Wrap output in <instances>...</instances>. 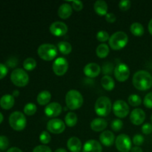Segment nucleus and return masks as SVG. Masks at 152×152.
Segmentation results:
<instances>
[{"label": "nucleus", "instance_id": "4be33fe9", "mask_svg": "<svg viewBox=\"0 0 152 152\" xmlns=\"http://www.w3.org/2000/svg\"><path fill=\"white\" fill-rule=\"evenodd\" d=\"M15 102L14 96L11 94H5L0 99V106L5 110L12 108Z\"/></svg>", "mask_w": 152, "mask_h": 152}, {"label": "nucleus", "instance_id": "bb28decb", "mask_svg": "<svg viewBox=\"0 0 152 152\" xmlns=\"http://www.w3.org/2000/svg\"><path fill=\"white\" fill-rule=\"evenodd\" d=\"M130 31L135 37H142L144 34V28L140 22H134L130 27Z\"/></svg>", "mask_w": 152, "mask_h": 152}, {"label": "nucleus", "instance_id": "6e6552de", "mask_svg": "<svg viewBox=\"0 0 152 152\" xmlns=\"http://www.w3.org/2000/svg\"><path fill=\"white\" fill-rule=\"evenodd\" d=\"M116 148L120 152H129L132 150V140L125 134L118 135L115 140Z\"/></svg>", "mask_w": 152, "mask_h": 152}, {"label": "nucleus", "instance_id": "72a5a7b5", "mask_svg": "<svg viewBox=\"0 0 152 152\" xmlns=\"http://www.w3.org/2000/svg\"><path fill=\"white\" fill-rule=\"evenodd\" d=\"M123 127V123L120 119L114 120L111 123V128L114 132H120Z\"/></svg>", "mask_w": 152, "mask_h": 152}, {"label": "nucleus", "instance_id": "603ef678", "mask_svg": "<svg viewBox=\"0 0 152 152\" xmlns=\"http://www.w3.org/2000/svg\"><path fill=\"white\" fill-rule=\"evenodd\" d=\"M54 152H68V151H67L65 148H58V149H56Z\"/></svg>", "mask_w": 152, "mask_h": 152}, {"label": "nucleus", "instance_id": "7ed1b4c3", "mask_svg": "<svg viewBox=\"0 0 152 152\" xmlns=\"http://www.w3.org/2000/svg\"><path fill=\"white\" fill-rule=\"evenodd\" d=\"M111 101L108 96H102L96 99L94 105V111L99 117H106L112 110Z\"/></svg>", "mask_w": 152, "mask_h": 152}, {"label": "nucleus", "instance_id": "8fccbe9b", "mask_svg": "<svg viewBox=\"0 0 152 152\" xmlns=\"http://www.w3.org/2000/svg\"><path fill=\"white\" fill-rule=\"evenodd\" d=\"M148 31H149L150 34L152 35V19L150 20L149 23H148Z\"/></svg>", "mask_w": 152, "mask_h": 152}, {"label": "nucleus", "instance_id": "39448f33", "mask_svg": "<svg viewBox=\"0 0 152 152\" xmlns=\"http://www.w3.org/2000/svg\"><path fill=\"white\" fill-rule=\"evenodd\" d=\"M57 47L48 43L39 45L37 50L39 56L45 61H51L54 59L57 55Z\"/></svg>", "mask_w": 152, "mask_h": 152}, {"label": "nucleus", "instance_id": "b1692460", "mask_svg": "<svg viewBox=\"0 0 152 152\" xmlns=\"http://www.w3.org/2000/svg\"><path fill=\"white\" fill-rule=\"evenodd\" d=\"M101 85L105 90L108 91H112L115 87V83H114V79L111 76L108 75H105L102 77Z\"/></svg>", "mask_w": 152, "mask_h": 152}, {"label": "nucleus", "instance_id": "6e6d98bb", "mask_svg": "<svg viewBox=\"0 0 152 152\" xmlns=\"http://www.w3.org/2000/svg\"><path fill=\"white\" fill-rule=\"evenodd\" d=\"M0 152H1V151H0Z\"/></svg>", "mask_w": 152, "mask_h": 152}, {"label": "nucleus", "instance_id": "49530a36", "mask_svg": "<svg viewBox=\"0 0 152 152\" xmlns=\"http://www.w3.org/2000/svg\"><path fill=\"white\" fill-rule=\"evenodd\" d=\"M7 152H23L20 148H17V147H12V148H9Z\"/></svg>", "mask_w": 152, "mask_h": 152}, {"label": "nucleus", "instance_id": "f8f14e48", "mask_svg": "<svg viewBox=\"0 0 152 152\" xmlns=\"http://www.w3.org/2000/svg\"><path fill=\"white\" fill-rule=\"evenodd\" d=\"M47 129L54 134L62 133L65 129V123L60 119H51L47 123Z\"/></svg>", "mask_w": 152, "mask_h": 152}, {"label": "nucleus", "instance_id": "1a4fd4ad", "mask_svg": "<svg viewBox=\"0 0 152 152\" xmlns=\"http://www.w3.org/2000/svg\"><path fill=\"white\" fill-rule=\"evenodd\" d=\"M114 115L118 118H124L129 114L130 108L126 102L122 99H118L114 102L112 106Z\"/></svg>", "mask_w": 152, "mask_h": 152}, {"label": "nucleus", "instance_id": "a19ab883", "mask_svg": "<svg viewBox=\"0 0 152 152\" xmlns=\"http://www.w3.org/2000/svg\"><path fill=\"white\" fill-rule=\"evenodd\" d=\"M33 152H52L50 147L45 145H37L33 149Z\"/></svg>", "mask_w": 152, "mask_h": 152}, {"label": "nucleus", "instance_id": "0eeeda50", "mask_svg": "<svg viewBox=\"0 0 152 152\" xmlns=\"http://www.w3.org/2000/svg\"><path fill=\"white\" fill-rule=\"evenodd\" d=\"M10 80L18 87H24L29 82V76L28 73L22 68H16L12 71L10 74Z\"/></svg>", "mask_w": 152, "mask_h": 152}, {"label": "nucleus", "instance_id": "f3484780", "mask_svg": "<svg viewBox=\"0 0 152 152\" xmlns=\"http://www.w3.org/2000/svg\"><path fill=\"white\" fill-rule=\"evenodd\" d=\"M102 147L99 142L95 140L86 141L83 147V152H102Z\"/></svg>", "mask_w": 152, "mask_h": 152}, {"label": "nucleus", "instance_id": "c756f323", "mask_svg": "<svg viewBox=\"0 0 152 152\" xmlns=\"http://www.w3.org/2000/svg\"><path fill=\"white\" fill-rule=\"evenodd\" d=\"M23 67L28 71H33L37 67V61L34 58H27L23 62Z\"/></svg>", "mask_w": 152, "mask_h": 152}, {"label": "nucleus", "instance_id": "2f4dec72", "mask_svg": "<svg viewBox=\"0 0 152 152\" xmlns=\"http://www.w3.org/2000/svg\"><path fill=\"white\" fill-rule=\"evenodd\" d=\"M37 105L34 103L32 102H30V103L26 104L24 107V113H25L26 115L28 116H32L34 114H35V113L37 112Z\"/></svg>", "mask_w": 152, "mask_h": 152}, {"label": "nucleus", "instance_id": "58836bf2", "mask_svg": "<svg viewBox=\"0 0 152 152\" xmlns=\"http://www.w3.org/2000/svg\"><path fill=\"white\" fill-rule=\"evenodd\" d=\"M143 103L146 108H152V92H149L145 95L143 99Z\"/></svg>", "mask_w": 152, "mask_h": 152}, {"label": "nucleus", "instance_id": "dca6fc26", "mask_svg": "<svg viewBox=\"0 0 152 152\" xmlns=\"http://www.w3.org/2000/svg\"><path fill=\"white\" fill-rule=\"evenodd\" d=\"M84 74L86 77H90V78H95L98 77L100 74L101 68L98 64L94 63V62H91V63L87 64L85 66Z\"/></svg>", "mask_w": 152, "mask_h": 152}, {"label": "nucleus", "instance_id": "f03ea898", "mask_svg": "<svg viewBox=\"0 0 152 152\" xmlns=\"http://www.w3.org/2000/svg\"><path fill=\"white\" fill-rule=\"evenodd\" d=\"M65 103L68 108L71 110L79 109L83 104V96L77 90H70L65 95Z\"/></svg>", "mask_w": 152, "mask_h": 152}, {"label": "nucleus", "instance_id": "393cba45", "mask_svg": "<svg viewBox=\"0 0 152 152\" xmlns=\"http://www.w3.org/2000/svg\"><path fill=\"white\" fill-rule=\"evenodd\" d=\"M51 99V94L48 91H42L37 95V102L40 105H45L49 103Z\"/></svg>", "mask_w": 152, "mask_h": 152}, {"label": "nucleus", "instance_id": "9b49d317", "mask_svg": "<svg viewBox=\"0 0 152 152\" xmlns=\"http://www.w3.org/2000/svg\"><path fill=\"white\" fill-rule=\"evenodd\" d=\"M52 69L57 76H63L68 71V62L64 57H58L53 61Z\"/></svg>", "mask_w": 152, "mask_h": 152}, {"label": "nucleus", "instance_id": "cd10ccee", "mask_svg": "<svg viewBox=\"0 0 152 152\" xmlns=\"http://www.w3.org/2000/svg\"><path fill=\"white\" fill-rule=\"evenodd\" d=\"M78 120L77 115L74 112H68L65 117V123L68 127H74Z\"/></svg>", "mask_w": 152, "mask_h": 152}, {"label": "nucleus", "instance_id": "7c9ffc66", "mask_svg": "<svg viewBox=\"0 0 152 152\" xmlns=\"http://www.w3.org/2000/svg\"><path fill=\"white\" fill-rule=\"evenodd\" d=\"M128 101H129V103L130 104V105L133 107L139 106L142 103V99H141L140 96L137 94H131L128 98Z\"/></svg>", "mask_w": 152, "mask_h": 152}, {"label": "nucleus", "instance_id": "3c124183", "mask_svg": "<svg viewBox=\"0 0 152 152\" xmlns=\"http://www.w3.org/2000/svg\"><path fill=\"white\" fill-rule=\"evenodd\" d=\"M13 96H18L19 95V91L18 90H15V91H13Z\"/></svg>", "mask_w": 152, "mask_h": 152}, {"label": "nucleus", "instance_id": "a211bd4d", "mask_svg": "<svg viewBox=\"0 0 152 152\" xmlns=\"http://www.w3.org/2000/svg\"><path fill=\"white\" fill-rule=\"evenodd\" d=\"M99 141L105 146H111L115 141L114 133L111 131H104L99 135Z\"/></svg>", "mask_w": 152, "mask_h": 152}, {"label": "nucleus", "instance_id": "423d86ee", "mask_svg": "<svg viewBox=\"0 0 152 152\" xmlns=\"http://www.w3.org/2000/svg\"><path fill=\"white\" fill-rule=\"evenodd\" d=\"M9 123L13 130L20 132L26 127V117L23 113L20 111H14L9 117Z\"/></svg>", "mask_w": 152, "mask_h": 152}, {"label": "nucleus", "instance_id": "79ce46f5", "mask_svg": "<svg viewBox=\"0 0 152 152\" xmlns=\"http://www.w3.org/2000/svg\"><path fill=\"white\" fill-rule=\"evenodd\" d=\"M72 8L76 11H80L83 8V3L81 1H73L71 3Z\"/></svg>", "mask_w": 152, "mask_h": 152}, {"label": "nucleus", "instance_id": "5701e85b", "mask_svg": "<svg viewBox=\"0 0 152 152\" xmlns=\"http://www.w3.org/2000/svg\"><path fill=\"white\" fill-rule=\"evenodd\" d=\"M95 12L99 16H106L108 13V4L103 0H97L94 4Z\"/></svg>", "mask_w": 152, "mask_h": 152}, {"label": "nucleus", "instance_id": "37998d69", "mask_svg": "<svg viewBox=\"0 0 152 152\" xmlns=\"http://www.w3.org/2000/svg\"><path fill=\"white\" fill-rule=\"evenodd\" d=\"M142 132L144 134H150L152 132V124L151 123H145L142 126Z\"/></svg>", "mask_w": 152, "mask_h": 152}, {"label": "nucleus", "instance_id": "f257e3e1", "mask_svg": "<svg viewBox=\"0 0 152 152\" xmlns=\"http://www.w3.org/2000/svg\"><path fill=\"white\" fill-rule=\"evenodd\" d=\"M132 83L137 90H148L152 87V76L148 71L140 70L134 74Z\"/></svg>", "mask_w": 152, "mask_h": 152}, {"label": "nucleus", "instance_id": "09e8293b", "mask_svg": "<svg viewBox=\"0 0 152 152\" xmlns=\"http://www.w3.org/2000/svg\"><path fill=\"white\" fill-rule=\"evenodd\" d=\"M14 59H10L9 61H7V64L9 65V66L11 67V68H13V67L16 66V62H13Z\"/></svg>", "mask_w": 152, "mask_h": 152}, {"label": "nucleus", "instance_id": "e433bc0d", "mask_svg": "<svg viewBox=\"0 0 152 152\" xmlns=\"http://www.w3.org/2000/svg\"><path fill=\"white\" fill-rule=\"evenodd\" d=\"M9 146V140L7 137L4 136V135H1L0 136V150H4L7 149Z\"/></svg>", "mask_w": 152, "mask_h": 152}, {"label": "nucleus", "instance_id": "c9c22d12", "mask_svg": "<svg viewBox=\"0 0 152 152\" xmlns=\"http://www.w3.org/2000/svg\"><path fill=\"white\" fill-rule=\"evenodd\" d=\"M109 34H108V32L105 31H100L97 33L96 34V39H97L98 41L102 42H106L107 40H109Z\"/></svg>", "mask_w": 152, "mask_h": 152}, {"label": "nucleus", "instance_id": "c03bdc74", "mask_svg": "<svg viewBox=\"0 0 152 152\" xmlns=\"http://www.w3.org/2000/svg\"><path fill=\"white\" fill-rule=\"evenodd\" d=\"M7 71H8V69H7V66L4 64L0 63V80L3 79L7 75Z\"/></svg>", "mask_w": 152, "mask_h": 152}, {"label": "nucleus", "instance_id": "6ab92c4d", "mask_svg": "<svg viewBox=\"0 0 152 152\" xmlns=\"http://www.w3.org/2000/svg\"><path fill=\"white\" fill-rule=\"evenodd\" d=\"M108 126V122L103 118H95L91 123V129L96 132H104Z\"/></svg>", "mask_w": 152, "mask_h": 152}, {"label": "nucleus", "instance_id": "4468645a", "mask_svg": "<svg viewBox=\"0 0 152 152\" xmlns=\"http://www.w3.org/2000/svg\"><path fill=\"white\" fill-rule=\"evenodd\" d=\"M62 105L56 102H53L47 105L45 108V114L48 117H56L62 113Z\"/></svg>", "mask_w": 152, "mask_h": 152}, {"label": "nucleus", "instance_id": "f704fd0d", "mask_svg": "<svg viewBox=\"0 0 152 152\" xmlns=\"http://www.w3.org/2000/svg\"><path fill=\"white\" fill-rule=\"evenodd\" d=\"M102 74H104L105 75L109 76L110 74H112L114 72V66H113V64L111 62H106L102 66Z\"/></svg>", "mask_w": 152, "mask_h": 152}, {"label": "nucleus", "instance_id": "aec40b11", "mask_svg": "<svg viewBox=\"0 0 152 152\" xmlns=\"http://www.w3.org/2000/svg\"><path fill=\"white\" fill-rule=\"evenodd\" d=\"M67 147L71 152H80L83 148V145L78 137H72L68 139L67 142Z\"/></svg>", "mask_w": 152, "mask_h": 152}, {"label": "nucleus", "instance_id": "ea45409f", "mask_svg": "<svg viewBox=\"0 0 152 152\" xmlns=\"http://www.w3.org/2000/svg\"><path fill=\"white\" fill-rule=\"evenodd\" d=\"M131 4H132V2L129 0H122L119 2V7L120 10L126 11L131 7Z\"/></svg>", "mask_w": 152, "mask_h": 152}, {"label": "nucleus", "instance_id": "20e7f679", "mask_svg": "<svg viewBox=\"0 0 152 152\" xmlns=\"http://www.w3.org/2000/svg\"><path fill=\"white\" fill-rule=\"evenodd\" d=\"M129 42V37L123 31H117L110 37L108 42L113 50H121L126 47Z\"/></svg>", "mask_w": 152, "mask_h": 152}, {"label": "nucleus", "instance_id": "473e14b6", "mask_svg": "<svg viewBox=\"0 0 152 152\" xmlns=\"http://www.w3.org/2000/svg\"><path fill=\"white\" fill-rule=\"evenodd\" d=\"M39 140L44 145L48 144L51 140V137L47 131H43L39 135Z\"/></svg>", "mask_w": 152, "mask_h": 152}, {"label": "nucleus", "instance_id": "412c9836", "mask_svg": "<svg viewBox=\"0 0 152 152\" xmlns=\"http://www.w3.org/2000/svg\"><path fill=\"white\" fill-rule=\"evenodd\" d=\"M72 14V6L68 3H63L58 9V16L62 19H66Z\"/></svg>", "mask_w": 152, "mask_h": 152}, {"label": "nucleus", "instance_id": "4c0bfd02", "mask_svg": "<svg viewBox=\"0 0 152 152\" xmlns=\"http://www.w3.org/2000/svg\"><path fill=\"white\" fill-rule=\"evenodd\" d=\"M144 140H145V139H144L143 136L141 134H135L134 136L133 140H132L133 143L134 144L135 146H140V145H142V144H143Z\"/></svg>", "mask_w": 152, "mask_h": 152}, {"label": "nucleus", "instance_id": "9d476101", "mask_svg": "<svg viewBox=\"0 0 152 152\" xmlns=\"http://www.w3.org/2000/svg\"><path fill=\"white\" fill-rule=\"evenodd\" d=\"M114 74L117 81L125 82L130 76V68L126 64L120 63L114 68Z\"/></svg>", "mask_w": 152, "mask_h": 152}, {"label": "nucleus", "instance_id": "a878e982", "mask_svg": "<svg viewBox=\"0 0 152 152\" xmlns=\"http://www.w3.org/2000/svg\"><path fill=\"white\" fill-rule=\"evenodd\" d=\"M110 51L109 47L105 43H102V44L99 45L96 49V53L98 57L103 59L105 58L108 55Z\"/></svg>", "mask_w": 152, "mask_h": 152}, {"label": "nucleus", "instance_id": "c85d7f7f", "mask_svg": "<svg viewBox=\"0 0 152 152\" xmlns=\"http://www.w3.org/2000/svg\"><path fill=\"white\" fill-rule=\"evenodd\" d=\"M57 48L61 53L64 55H68L72 50V46L68 42L62 41L58 43Z\"/></svg>", "mask_w": 152, "mask_h": 152}, {"label": "nucleus", "instance_id": "5fc2aeb1", "mask_svg": "<svg viewBox=\"0 0 152 152\" xmlns=\"http://www.w3.org/2000/svg\"><path fill=\"white\" fill-rule=\"evenodd\" d=\"M151 124H152V115H151Z\"/></svg>", "mask_w": 152, "mask_h": 152}, {"label": "nucleus", "instance_id": "a18cd8bd", "mask_svg": "<svg viewBox=\"0 0 152 152\" xmlns=\"http://www.w3.org/2000/svg\"><path fill=\"white\" fill-rule=\"evenodd\" d=\"M117 19L115 14L113 13H108L105 16V20L108 22V23H113Z\"/></svg>", "mask_w": 152, "mask_h": 152}, {"label": "nucleus", "instance_id": "864d4df0", "mask_svg": "<svg viewBox=\"0 0 152 152\" xmlns=\"http://www.w3.org/2000/svg\"><path fill=\"white\" fill-rule=\"evenodd\" d=\"M3 118H4V117H3L2 114H1V113L0 112V124H1V122L3 121Z\"/></svg>", "mask_w": 152, "mask_h": 152}, {"label": "nucleus", "instance_id": "de8ad7c7", "mask_svg": "<svg viewBox=\"0 0 152 152\" xmlns=\"http://www.w3.org/2000/svg\"><path fill=\"white\" fill-rule=\"evenodd\" d=\"M131 152H143V151L140 146H134L132 148Z\"/></svg>", "mask_w": 152, "mask_h": 152}, {"label": "nucleus", "instance_id": "2eb2a0df", "mask_svg": "<svg viewBox=\"0 0 152 152\" xmlns=\"http://www.w3.org/2000/svg\"><path fill=\"white\" fill-rule=\"evenodd\" d=\"M145 120V113L141 108H135L130 114V120L132 124L140 126L142 124Z\"/></svg>", "mask_w": 152, "mask_h": 152}, {"label": "nucleus", "instance_id": "ddd939ff", "mask_svg": "<svg viewBox=\"0 0 152 152\" xmlns=\"http://www.w3.org/2000/svg\"><path fill=\"white\" fill-rule=\"evenodd\" d=\"M50 32L55 37H62L68 32V26L64 22L56 21L50 25Z\"/></svg>", "mask_w": 152, "mask_h": 152}]
</instances>
